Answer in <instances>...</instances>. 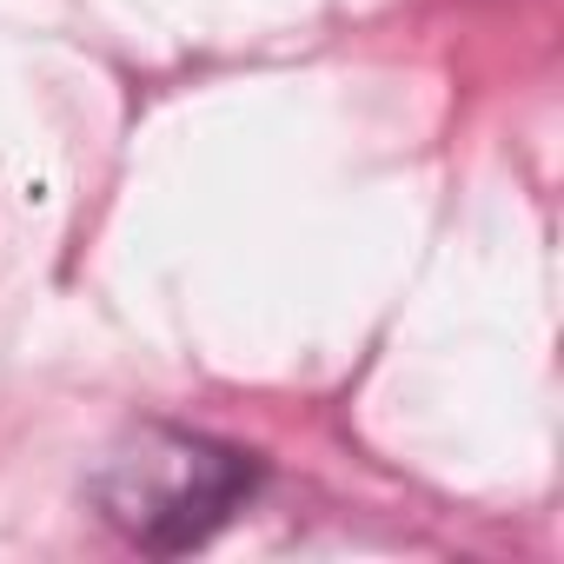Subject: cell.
Segmentation results:
<instances>
[{
  "label": "cell",
  "instance_id": "obj_1",
  "mask_svg": "<svg viewBox=\"0 0 564 564\" xmlns=\"http://www.w3.org/2000/svg\"><path fill=\"white\" fill-rule=\"evenodd\" d=\"M265 491V458L239 438L140 419L87 471V505L147 557H186L213 544Z\"/></svg>",
  "mask_w": 564,
  "mask_h": 564
}]
</instances>
